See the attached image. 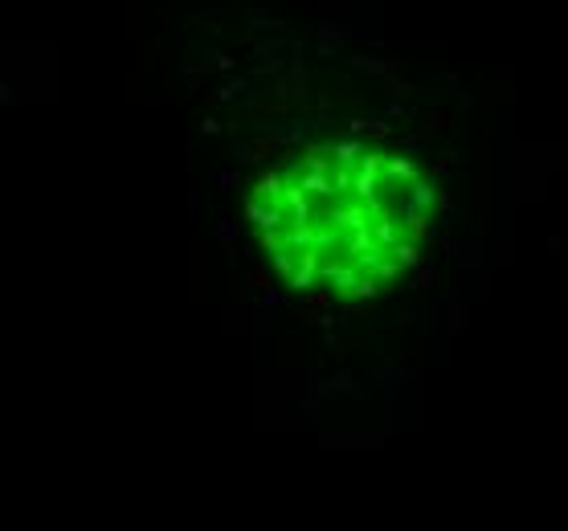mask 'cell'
<instances>
[{"label": "cell", "mask_w": 568, "mask_h": 531, "mask_svg": "<svg viewBox=\"0 0 568 531\" xmlns=\"http://www.w3.org/2000/svg\"><path fill=\"white\" fill-rule=\"evenodd\" d=\"M250 221L291 290L356 303L417 262L434 184L381 143H320L254 184Z\"/></svg>", "instance_id": "6da1fadb"}]
</instances>
